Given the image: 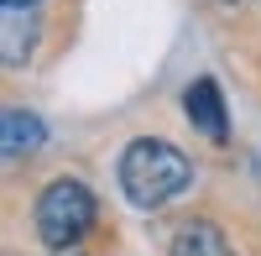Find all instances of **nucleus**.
<instances>
[{
	"mask_svg": "<svg viewBox=\"0 0 261 256\" xmlns=\"http://www.w3.org/2000/svg\"><path fill=\"white\" fill-rule=\"evenodd\" d=\"M115 173H120V194L136 209H162L167 199H178L188 188L193 167H188V157L178 152V146H167L157 136H141V141H130L120 152Z\"/></svg>",
	"mask_w": 261,
	"mask_h": 256,
	"instance_id": "obj_1",
	"label": "nucleus"
},
{
	"mask_svg": "<svg viewBox=\"0 0 261 256\" xmlns=\"http://www.w3.org/2000/svg\"><path fill=\"white\" fill-rule=\"evenodd\" d=\"M94 215H99V204L79 178H58L37 194V236L53 251H73L94 230Z\"/></svg>",
	"mask_w": 261,
	"mask_h": 256,
	"instance_id": "obj_2",
	"label": "nucleus"
},
{
	"mask_svg": "<svg viewBox=\"0 0 261 256\" xmlns=\"http://www.w3.org/2000/svg\"><path fill=\"white\" fill-rule=\"evenodd\" d=\"M183 110L193 120V131H204L209 141H225L230 136V110H225V89L214 79H193L183 89Z\"/></svg>",
	"mask_w": 261,
	"mask_h": 256,
	"instance_id": "obj_3",
	"label": "nucleus"
},
{
	"mask_svg": "<svg viewBox=\"0 0 261 256\" xmlns=\"http://www.w3.org/2000/svg\"><path fill=\"white\" fill-rule=\"evenodd\" d=\"M32 42H37L32 6H6L0 11V58H6V68H21L32 58Z\"/></svg>",
	"mask_w": 261,
	"mask_h": 256,
	"instance_id": "obj_4",
	"label": "nucleus"
},
{
	"mask_svg": "<svg viewBox=\"0 0 261 256\" xmlns=\"http://www.w3.org/2000/svg\"><path fill=\"white\" fill-rule=\"evenodd\" d=\"M42 141H47V125H42L32 110H6V120H0V146H6V162L32 157Z\"/></svg>",
	"mask_w": 261,
	"mask_h": 256,
	"instance_id": "obj_5",
	"label": "nucleus"
},
{
	"mask_svg": "<svg viewBox=\"0 0 261 256\" xmlns=\"http://www.w3.org/2000/svg\"><path fill=\"white\" fill-rule=\"evenodd\" d=\"M172 256H235V251L209 220H188V225H178V236H172Z\"/></svg>",
	"mask_w": 261,
	"mask_h": 256,
	"instance_id": "obj_6",
	"label": "nucleus"
},
{
	"mask_svg": "<svg viewBox=\"0 0 261 256\" xmlns=\"http://www.w3.org/2000/svg\"><path fill=\"white\" fill-rule=\"evenodd\" d=\"M6 6H32V0H6Z\"/></svg>",
	"mask_w": 261,
	"mask_h": 256,
	"instance_id": "obj_7",
	"label": "nucleus"
},
{
	"mask_svg": "<svg viewBox=\"0 0 261 256\" xmlns=\"http://www.w3.org/2000/svg\"><path fill=\"white\" fill-rule=\"evenodd\" d=\"M230 6H241V0H230Z\"/></svg>",
	"mask_w": 261,
	"mask_h": 256,
	"instance_id": "obj_8",
	"label": "nucleus"
}]
</instances>
